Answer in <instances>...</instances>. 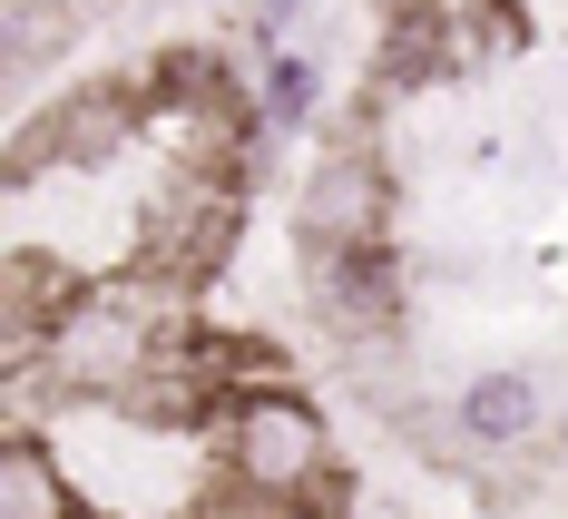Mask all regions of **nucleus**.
<instances>
[{
  "instance_id": "obj_1",
  "label": "nucleus",
  "mask_w": 568,
  "mask_h": 519,
  "mask_svg": "<svg viewBox=\"0 0 568 519\" xmlns=\"http://www.w3.org/2000/svg\"><path fill=\"white\" fill-rule=\"evenodd\" d=\"M235 480L265 490V500L314 490L324 480V421L294 403V393H245L235 403Z\"/></svg>"
},
{
  "instance_id": "obj_2",
  "label": "nucleus",
  "mask_w": 568,
  "mask_h": 519,
  "mask_svg": "<svg viewBox=\"0 0 568 519\" xmlns=\"http://www.w3.org/2000/svg\"><path fill=\"white\" fill-rule=\"evenodd\" d=\"M226 245H235V186L206 176V167H186L168 196L148 206L138 265H148V275H206V265H226Z\"/></svg>"
},
{
  "instance_id": "obj_3",
  "label": "nucleus",
  "mask_w": 568,
  "mask_h": 519,
  "mask_svg": "<svg viewBox=\"0 0 568 519\" xmlns=\"http://www.w3.org/2000/svg\"><path fill=\"white\" fill-rule=\"evenodd\" d=\"M304 294H314V314H324V334L343 344H363V334H393V265H383V245L373 255H334V245H304Z\"/></svg>"
},
{
  "instance_id": "obj_4",
  "label": "nucleus",
  "mask_w": 568,
  "mask_h": 519,
  "mask_svg": "<svg viewBox=\"0 0 568 519\" xmlns=\"http://www.w3.org/2000/svg\"><path fill=\"white\" fill-rule=\"evenodd\" d=\"M59 373L89 383V393L138 383V373H148V324H138V304H128V294H89V304L59 324Z\"/></svg>"
},
{
  "instance_id": "obj_5",
  "label": "nucleus",
  "mask_w": 568,
  "mask_h": 519,
  "mask_svg": "<svg viewBox=\"0 0 568 519\" xmlns=\"http://www.w3.org/2000/svg\"><path fill=\"white\" fill-rule=\"evenodd\" d=\"M383 206L393 186L373 157H334V167L304 186V245H334V255H373L383 245Z\"/></svg>"
},
{
  "instance_id": "obj_6",
  "label": "nucleus",
  "mask_w": 568,
  "mask_h": 519,
  "mask_svg": "<svg viewBox=\"0 0 568 519\" xmlns=\"http://www.w3.org/2000/svg\"><path fill=\"white\" fill-rule=\"evenodd\" d=\"M69 314H79V275L40 245H10V363H30L40 324H69Z\"/></svg>"
},
{
  "instance_id": "obj_7",
  "label": "nucleus",
  "mask_w": 568,
  "mask_h": 519,
  "mask_svg": "<svg viewBox=\"0 0 568 519\" xmlns=\"http://www.w3.org/2000/svg\"><path fill=\"white\" fill-rule=\"evenodd\" d=\"M128 128H138V99H128V89H99V99H79V109H59L50 128H30V138H20V176L40 167L50 147H79V157H118V147H128Z\"/></svg>"
},
{
  "instance_id": "obj_8",
  "label": "nucleus",
  "mask_w": 568,
  "mask_h": 519,
  "mask_svg": "<svg viewBox=\"0 0 568 519\" xmlns=\"http://www.w3.org/2000/svg\"><path fill=\"white\" fill-rule=\"evenodd\" d=\"M0 519H69V480L40 441H10L0 451Z\"/></svg>"
},
{
  "instance_id": "obj_9",
  "label": "nucleus",
  "mask_w": 568,
  "mask_h": 519,
  "mask_svg": "<svg viewBox=\"0 0 568 519\" xmlns=\"http://www.w3.org/2000/svg\"><path fill=\"white\" fill-rule=\"evenodd\" d=\"M460 431H470V441H519V431H539V383H519V373H490V383H470V403H460Z\"/></svg>"
},
{
  "instance_id": "obj_10",
  "label": "nucleus",
  "mask_w": 568,
  "mask_h": 519,
  "mask_svg": "<svg viewBox=\"0 0 568 519\" xmlns=\"http://www.w3.org/2000/svg\"><path fill=\"white\" fill-rule=\"evenodd\" d=\"M79 40V10H10V59L20 69H40L50 50H69Z\"/></svg>"
},
{
  "instance_id": "obj_11",
  "label": "nucleus",
  "mask_w": 568,
  "mask_h": 519,
  "mask_svg": "<svg viewBox=\"0 0 568 519\" xmlns=\"http://www.w3.org/2000/svg\"><path fill=\"white\" fill-rule=\"evenodd\" d=\"M304 99H314V79H304V59H284L275 69V109H304Z\"/></svg>"
}]
</instances>
